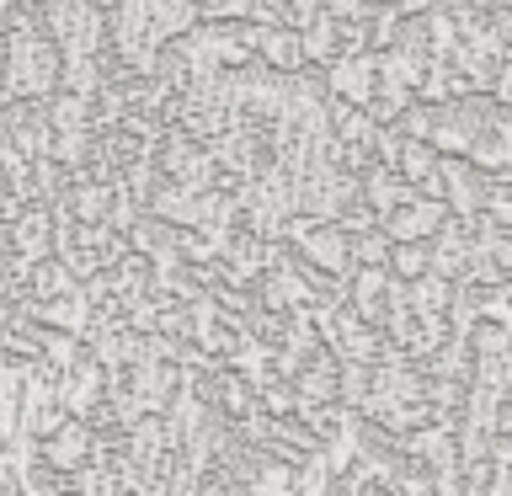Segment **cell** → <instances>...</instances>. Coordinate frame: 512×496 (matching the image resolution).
I'll return each mask as SVG.
<instances>
[{"mask_svg": "<svg viewBox=\"0 0 512 496\" xmlns=\"http://www.w3.org/2000/svg\"><path fill=\"white\" fill-rule=\"evenodd\" d=\"M91 6H96V11H107V16H112V11H118V6H123V0H91Z\"/></svg>", "mask_w": 512, "mask_h": 496, "instance_id": "cell-4", "label": "cell"}, {"mask_svg": "<svg viewBox=\"0 0 512 496\" xmlns=\"http://www.w3.org/2000/svg\"><path fill=\"white\" fill-rule=\"evenodd\" d=\"M384 6H395L406 22H422L427 11H438V0H384Z\"/></svg>", "mask_w": 512, "mask_h": 496, "instance_id": "cell-3", "label": "cell"}, {"mask_svg": "<svg viewBox=\"0 0 512 496\" xmlns=\"http://www.w3.org/2000/svg\"><path fill=\"white\" fill-rule=\"evenodd\" d=\"M326 91L342 107H368L379 96V59L374 54H347L326 70Z\"/></svg>", "mask_w": 512, "mask_h": 496, "instance_id": "cell-1", "label": "cell"}, {"mask_svg": "<svg viewBox=\"0 0 512 496\" xmlns=\"http://www.w3.org/2000/svg\"><path fill=\"white\" fill-rule=\"evenodd\" d=\"M256 59H262V70H272V75L310 70V59H304V38L294 27H256Z\"/></svg>", "mask_w": 512, "mask_h": 496, "instance_id": "cell-2", "label": "cell"}]
</instances>
